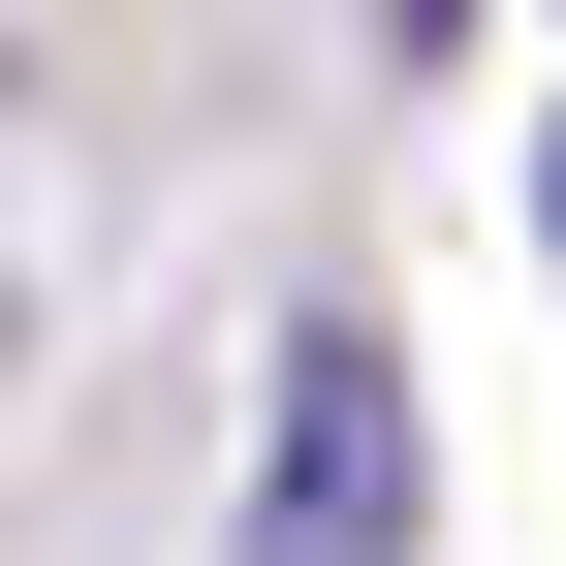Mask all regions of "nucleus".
<instances>
[{"label": "nucleus", "instance_id": "f257e3e1", "mask_svg": "<svg viewBox=\"0 0 566 566\" xmlns=\"http://www.w3.org/2000/svg\"><path fill=\"white\" fill-rule=\"evenodd\" d=\"M221 566H409V346L378 315H283V441H252Z\"/></svg>", "mask_w": 566, "mask_h": 566}, {"label": "nucleus", "instance_id": "f03ea898", "mask_svg": "<svg viewBox=\"0 0 566 566\" xmlns=\"http://www.w3.org/2000/svg\"><path fill=\"white\" fill-rule=\"evenodd\" d=\"M535 221H566V158H535Z\"/></svg>", "mask_w": 566, "mask_h": 566}]
</instances>
